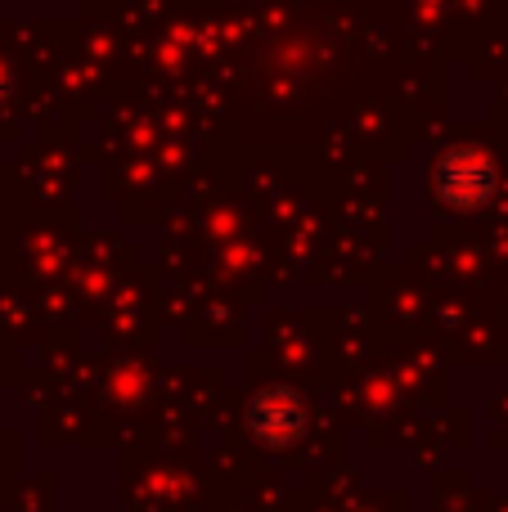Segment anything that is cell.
Listing matches in <instances>:
<instances>
[{"label":"cell","mask_w":508,"mask_h":512,"mask_svg":"<svg viewBox=\"0 0 508 512\" xmlns=\"http://www.w3.org/2000/svg\"><path fill=\"white\" fill-rule=\"evenodd\" d=\"M491 185H495L491 167H486L477 153H468V149L450 153V158L437 167L441 198H446V203H455V207H477L486 194H491Z\"/></svg>","instance_id":"6da1fadb"}]
</instances>
